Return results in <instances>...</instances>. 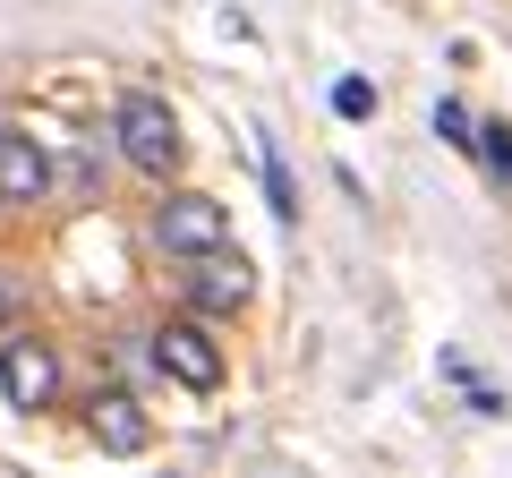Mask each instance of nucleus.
I'll return each mask as SVG.
<instances>
[{
  "label": "nucleus",
  "instance_id": "nucleus-8",
  "mask_svg": "<svg viewBox=\"0 0 512 478\" xmlns=\"http://www.w3.org/2000/svg\"><path fill=\"white\" fill-rule=\"evenodd\" d=\"M478 163L512 188V120H478Z\"/></svg>",
  "mask_w": 512,
  "mask_h": 478
},
{
  "label": "nucleus",
  "instance_id": "nucleus-2",
  "mask_svg": "<svg viewBox=\"0 0 512 478\" xmlns=\"http://www.w3.org/2000/svg\"><path fill=\"white\" fill-rule=\"evenodd\" d=\"M154 368L180 393H222L231 359H222V342H214V316L188 308V316H171V325H154Z\"/></svg>",
  "mask_w": 512,
  "mask_h": 478
},
{
  "label": "nucleus",
  "instance_id": "nucleus-10",
  "mask_svg": "<svg viewBox=\"0 0 512 478\" xmlns=\"http://www.w3.org/2000/svg\"><path fill=\"white\" fill-rule=\"evenodd\" d=\"M333 120H376V86L367 77H333Z\"/></svg>",
  "mask_w": 512,
  "mask_h": 478
},
{
  "label": "nucleus",
  "instance_id": "nucleus-12",
  "mask_svg": "<svg viewBox=\"0 0 512 478\" xmlns=\"http://www.w3.org/2000/svg\"><path fill=\"white\" fill-rule=\"evenodd\" d=\"M9 325H18V299H9V291H0V333H9Z\"/></svg>",
  "mask_w": 512,
  "mask_h": 478
},
{
  "label": "nucleus",
  "instance_id": "nucleus-4",
  "mask_svg": "<svg viewBox=\"0 0 512 478\" xmlns=\"http://www.w3.org/2000/svg\"><path fill=\"white\" fill-rule=\"evenodd\" d=\"M0 393H9V410H52L60 402V350L43 342V333H0Z\"/></svg>",
  "mask_w": 512,
  "mask_h": 478
},
{
  "label": "nucleus",
  "instance_id": "nucleus-9",
  "mask_svg": "<svg viewBox=\"0 0 512 478\" xmlns=\"http://www.w3.org/2000/svg\"><path fill=\"white\" fill-rule=\"evenodd\" d=\"M436 137H444V146H453V154H478V120H470V111L453 103V94H444V103H436Z\"/></svg>",
  "mask_w": 512,
  "mask_h": 478
},
{
  "label": "nucleus",
  "instance_id": "nucleus-5",
  "mask_svg": "<svg viewBox=\"0 0 512 478\" xmlns=\"http://www.w3.org/2000/svg\"><path fill=\"white\" fill-rule=\"evenodd\" d=\"M188 274H180V291H188V308L197 316H239L256 299V265L239 257L231 239H222V248H205V257H180Z\"/></svg>",
  "mask_w": 512,
  "mask_h": 478
},
{
  "label": "nucleus",
  "instance_id": "nucleus-7",
  "mask_svg": "<svg viewBox=\"0 0 512 478\" xmlns=\"http://www.w3.org/2000/svg\"><path fill=\"white\" fill-rule=\"evenodd\" d=\"M86 436L103 444V453H146L154 444V427H146V410H137V393H94L86 402Z\"/></svg>",
  "mask_w": 512,
  "mask_h": 478
},
{
  "label": "nucleus",
  "instance_id": "nucleus-11",
  "mask_svg": "<svg viewBox=\"0 0 512 478\" xmlns=\"http://www.w3.org/2000/svg\"><path fill=\"white\" fill-rule=\"evenodd\" d=\"M256 154H265V188H274V214L291 222V214H299V188H291V171H282V154H274V137H265V146H256Z\"/></svg>",
  "mask_w": 512,
  "mask_h": 478
},
{
  "label": "nucleus",
  "instance_id": "nucleus-1",
  "mask_svg": "<svg viewBox=\"0 0 512 478\" xmlns=\"http://www.w3.org/2000/svg\"><path fill=\"white\" fill-rule=\"evenodd\" d=\"M111 137H120V154L137 171H154V180H171V171L188 163V137H180V111L163 103V94H120V111H111Z\"/></svg>",
  "mask_w": 512,
  "mask_h": 478
},
{
  "label": "nucleus",
  "instance_id": "nucleus-6",
  "mask_svg": "<svg viewBox=\"0 0 512 478\" xmlns=\"http://www.w3.org/2000/svg\"><path fill=\"white\" fill-rule=\"evenodd\" d=\"M43 188H52V154L26 129H0V205H43Z\"/></svg>",
  "mask_w": 512,
  "mask_h": 478
},
{
  "label": "nucleus",
  "instance_id": "nucleus-3",
  "mask_svg": "<svg viewBox=\"0 0 512 478\" xmlns=\"http://www.w3.org/2000/svg\"><path fill=\"white\" fill-rule=\"evenodd\" d=\"M222 239H231V214H222V197H205V188H171V197L154 205V248H163V257H205Z\"/></svg>",
  "mask_w": 512,
  "mask_h": 478
}]
</instances>
